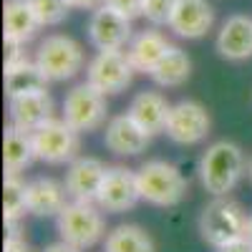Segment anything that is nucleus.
Returning a JSON list of instances; mask_svg holds the SVG:
<instances>
[{
    "label": "nucleus",
    "instance_id": "412c9836",
    "mask_svg": "<svg viewBox=\"0 0 252 252\" xmlns=\"http://www.w3.org/2000/svg\"><path fill=\"white\" fill-rule=\"evenodd\" d=\"M35 161V149H33V134L20 131L18 126H8L3 136V164L5 174H20Z\"/></svg>",
    "mask_w": 252,
    "mask_h": 252
},
{
    "label": "nucleus",
    "instance_id": "cd10ccee",
    "mask_svg": "<svg viewBox=\"0 0 252 252\" xmlns=\"http://www.w3.org/2000/svg\"><path fill=\"white\" fill-rule=\"evenodd\" d=\"M3 48H5V68H10V66H15V63H20V61L28 58L23 40H15V38H8V35H5Z\"/></svg>",
    "mask_w": 252,
    "mask_h": 252
},
{
    "label": "nucleus",
    "instance_id": "20e7f679",
    "mask_svg": "<svg viewBox=\"0 0 252 252\" xmlns=\"http://www.w3.org/2000/svg\"><path fill=\"white\" fill-rule=\"evenodd\" d=\"M247 220L250 217L240 202L229 197H215V202H209L199 215V235L207 245L217 250L229 240L242 237L247 229Z\"/></svg>",
    "mask_w": 252,
    "mask_h": 252
},
{
    "label": "nucleus",
    "instance_id": "f3484780",
    "mask_svg": "<svg viewBox=\"0 0 252 252\" xmlns=\"http://www.w3.org/2000/svg\"><path fill=\"white\" fill-rule=\"evenodd\" d=\"M169 101L166 96H161L159 91H139L131 103H129V114L144 131H149L152 136L154 134H161L164 126H166V119H169Z\"/></svg>",
    "mask_w": 252,
    "mask_h": 252
},
{
    "label": "nucleus",
    "instance_id": "6e6552de",
    "mask_svg": "<svg viewBox=\"0 0 252 252\" xmlns=\"http://www.w3.org/2000/svg\"><path fill=\"white\" fill-rule=\"evenodd\" d=\"M134 73L136 68L124 51H98L86 66V81L106 96L126 91L134 81Z\"/></svg>",
    "mask_w": 252,
    "mask_h": 252
},
{
    "label": "nucleus",
    "instance_id": "a211bd4d",
    "mask_svg": "<svg viewBox=\"0 0 252 252\" xmlns=\"http://www.w3.org/2000/svg\"><path fill=\"white\" fill-rule=\"evenodd\" d=\"M68 192L66 184H61L51 177H38L28 182V215L35 217H58L66 207Z\"/></svg>",
    "mask_w": 252,
    "mask_h": 252
},
{
    "label": "nucleus",
    "instance_id": "b1692460",
    "mask_svg": "<svg viewBox=\"0 0 252 252\" xmlns=\"http://www.w3.org/2000/svg\"><path fill=\"white\" fill-rule=\"evenodd\" d=\"M103 252H157L154 240L139 224H119L106 235Z\"/></svg>",
    "mask_w": 252,
    "mask_h": 252
},
{
    "label": "nucleus",
    "instance_id": "72a5a7b5",
    "mask_svg": "<svg viewBox=\"0 0 252 252\" xmlns=\"http://www.w3.org/2000/svg\"><path fill=\"white\" fill-rule=\"evenodd\" d=\"M245 235L252 240V215H250V220H247V229H245Z\"/></svg>",
    "mask_w": 252,
    "mask_h": 252
},
{
    "label": "nucleus",
    "instance_id": "4be33fe9",
    "mask_svg": "<svg viewBox=\"0 0 252 252\" xmlns=\"http://www.w3.org/2000/svg\"><path fill=\"white\" fill-rule=\"evenodd\" d=\"M189 76H192V61L179 46H169V51L159 58L149 73V78L161 89H177L189 81Z\"/></svg>",
    "mask_w": 252,
    "mask_h": 252
},
{
    "label": "nucleus",
    "instance_id": "2f4dec72",
    "mask_svg": "<svg viewBox=\"0 0 252 252\" xmlns=\"http://www.w3.org/2000/svg\"><path fill=\"white\" fill-rule=\"evenodd\" d=\"M43 252H83V250H81V247H76V245H71V242H66V240H61V242L48 245Z\"/></svg>",
    "mask_w": 252,
    "mask_h": 252
},
{
    "label": "nucleus",
    "instance_id": "bb28decb",
    "mask_svg": "<svg viewBox=\"0 0 252 252\" xmlns=\"http://www.w3.org/2000/svg\"><path fill=\"white\" fill-rule=\"evenodd\" d=\"M177 0H144L141 3V18H146L152 26H169Z\"/></svg>",
    "mask_w": 252,
    "mask_h": 252
},
{
    "label": "nucleus",
    "instance_id": "473e14b6",
    "mask_svg": "<svg viewBox=\"0 0 252 252\" xmlns=\"http://www.w3.org/2000/svg\"><path fill=\"white\" fill-rule=\"evenodd\" d=\"M68 5L81 10H96L98 5H103V0H68Z\"/></svg>",
    "mask_w": 252,
    "mask_h": 252
},
{
    "label": "nucleus",
    "instance_id": "f704fd0d",
    "mask_svg": "<svg viewBox=\"0 0 252 252\" xmlns=\"http://www.w3.org/2000/svg\"><path fill=\"white\" fill-rule=\"evenodd\" d=\"M247 177H250V182H252V159L247 161Z\"/></svg>",
    "mask_w": 252,
    "mask_h": 252
},
{
    "label": "nucleus",
    "instance_id": "7ed1b4c3",
    "mask_svg": "<svg viewBox=\"0 0 252 252\" xmlns=\"http://www.w3.org/2000/svg\"><path fill=\"white\" fill-rule=\"evenodd\" d=\"M103 209L96 202H68L63 212L56 217V227L61 240H66L81 250H89L101 242L106 235V220Z\"/></svg>",
    "mask_w": 252,
    "mask_h": 252
},
{
    "label": "nucleus",
    "instance_id": "f257e3e1",
    "mask_svg": "<svg viewBox=\"0 0 252 252\" xmlns=\"http://www.w3.org/2000/svg\"><path fill=\"white\" fill-rule=\"evenodd\" d=\"M245 169H247L245 154L235 141H227V139L215 141L202 154L199 161V177H202L204 192H209L212 197H227L242 179Z\"/></svg>",
    "mask_w": 252,
    "mask_h": 252
},
{
    "label": "nucleus",
    "instance_id": "39448f33",
    "mask_svg": "<svg viewBox=\"0 0 252 252\" xmlns=\"http://www.w3.org/2000/svg\"><path fill=\"white\" fill-rule=\"evenodd\" d=\"M35 63L43 73L48 76V81H71L73 76H78L83 71V63H86V56H83V48L78 40H73L71 35H46L40 40V46L35 51Z\"/></svg>",
    "mask_w": 252,
    "mask_h": 252
},
{
    "label": "nucleus",
    "instance_id": "dca6fc26",
    "mask_svg": "<svg viewBox=\"0 0 252 252\" xmlns=\"http://www.w3.org/2000/svg\"><path fill=\"white\" fill-rule=\"evenodd\" d=\"M217 53L227 61H247L252 56V18L229 15L217 33Z\"/></svg>",
    "mask_w": 252,
    "mask_h": 252
},
{
    "label": "nucleus",
    "instance_id": "1a4fd4ad",
    "mask_svg": "<svg viewBox=\"0 0 252 252\" xmlns=\"http://www.w3.org/2000/svg\"><path fill=\"white\" fill-rule=\"evenodd\" d=\"M209 129H212V119H209L207 109L202 103L187 98L172 106L164 134L179 146H194L209 136Z\"/></svg>",
    "mask_w": 252,
    "mask_h": 252
},
{
    "label": "nucleus",
    "instance_id": "c756f323",
    "mask_svg": "<svg viewBox=\"0 0 252 252\" xmlns=\"http://www.w3.org/2000/svg\"><path fill=\"white\" fill-rule=\"evenodd\" d=\"M217 252H252V240H250L247 235L235 237V240L224 242L222 247H217Z\"/></svg>",
    "mask_w": 252,
    "mask_h": 252
},
{
    "label": "nucleus",
    "instance_id": "ddd939ff",
    "mask_svg": "<svg viewBox=\"0 0 252 252\" xmlns=\"http://www.w3.org/2000/svg\"><path fill=\"white\" fill-rule=\"evenodd\" d=\"M149 141H152V134L144 131L129 114L114 116L106 124V131H103V146L119 157H136L146 152Z\"/></svg>",
    "mask_w": 252,
    "mask_h": 252
},
{
    "label": "nucleus",
    "instance_id": "9b49d317",
    "mask_svg": "<svg viewBox=\"0 0 252 252\" xmlns=\"http://www.w3.org/2000/svg\"><path fill=\"white\" fill-rule=\"evenodd\" d=\"M89 40L96 51H121L131 43V20L109 5H98L89 18Z\"/></svg>",
    "mask_w": 252,
    "mask_h": 252
},
{
    "label": "nucleus",
    "instance_id": "f03ea898",
    "mask_svg": "<svg viewBox=\"0 0 252 252\" xmlns=\"http://www.w3.org/2000/svg\"><path fill=\"white\" fill-rule=\"evenodd\" d=\"M141 199L154 207H174L187 197V179L169 161H144L136 172Z\"/></svg>",
    "mask_w": 252,
    "mask_h": 252
},
{
    "label": "nucleus",
    "instance_id": "6ab92c4d",
    "mask_svg": "<svg viewBox=\"0 0 252 252\" xmlns=\"http://www.w3.org/2000/svg\"><path fill=\"white\" fill-rule=\"evenodd\" d=\"M169 40H166L159 31H141L131 38V43L126 46V56H129L131 66L139 73H152V68L159 63V58L169 51Z\"/></svg>",
    "mask_w": 252,
    "mask_h": 252
},
{
    "label": "nucleus",
    "instance_id": "7c9ffc66",
    "mask_svg": "<svg viewBox=\"0 0 252 252\" xmlns=\"http://www.w3.org/2000/svg\"><path fill=\"white\" fill-rule=\"evenodd\" d=\"M3 252H31V250H28L26 240L20 237V235H18V237H10V235H8V237H5V245H3Z\"/></svg>",
    "mask_w": 252,
    "mask_h": 252
},
{
    "label": "nucleus",
    "instance_id": "2eb2a0df",
    "mask_svg": "<svg viewBox=\"0 0 252 252\" xmlns=\"http://www.w3.org/2000/svg\"><path fill=\"white\" fill-rule=\"evenodd\" d=\"M8 114H10L13 126H18L20 131L33 134L35 129H40L43 124H48L53 119V98H51L48 91L10 98Z\"/></svg>",
    "mask_w": 252,
    "mask_h": 252
},
{
    "label": "nucleus",
    "instance_id": "423d86ee",
    "mask_svg": "<svg viewBox=\"0 0 252 252\" xmlns=\"http://www.w3.org/2000/svg\"><path fill=\"white\" fill-rule=\"evenodd\" d=\"M81 131H76L66 119H51L33 131L35 159L46 164H71L81 152Z\"/></svg>",
    "mask_w": 252,
    "mask_h": 252
},
{
    "label": "nucleus",
    "instance_id": "f8f14e48",
    "mask_svg": "<svg viewBox=\"0 0 252 252\" xmlns=\"http://www.w3.org/2000/svg\"><path fill=\"white\" fill-rule=\"evenodd\" d=\"M109 166H103L101 159L96 157H78L68 164L66 172V192L73 202H96V194L101 189L103 174Z\"/></svg>",
    "mask_w": 252,
    "mask_h": 252
},
{
    "label": "nucleus",
    "instance_id": "a878e982",
    "mask_svg": "<svg viewBox=\"0 0 252 252\" xmlns=\"http://www.w3.org/2000/svg\"><path fill=\"white\" fill-rule=\"evenodd\" d=\"M40 26H61L68 18V0H31Z\"/></svg>",
    "mask_w": 252,
    "mask_h": 252
},
{
    "label": "nucleus",
    "instance_id": "4468645a",
    "mask_svg": "<svg viewBox=\"0 0 252 252\" xmlns=\"http://www.w3.org/2000/svg\"><path fill=\"white\" fill-rule=\"evenodd\" d=\"M215 23V10L207 0H177L169 28L187 40L204 38Z\"/></svg>",
    "mask_w": 252,
    "mask_h": 252
},
{
    "label": "nucleus",
    "instance_id": "5701e85b",
    "mask_svg": "<svg viewBox=\"0 0 252 252\" xmlns=\"http://www.w3.org/2000/svg\"><path fill=\"white\" fill-rule=\"evenodd\" d=\"M3 26H5V35L15 38V40H28L38 33L40 20L31 5V0H5V8H3Z\"/></svg>",
    "mask_w": 252,
    "mask_h": 252
},
{
    "label": "nucleus",
    "instance_id": "9d476101",
    "mask_svg": "<svg viewBox=\"0 0 252 252\" xmlns=\"http://www.w3.org/2000/svg\"><path fill=\"white\" fill-rule=\"evenodd\" d=\"M139 202H141V192H139L136 172L129 169V166H109L96 194V204L103 212L119 215L126 212V209H134Z\"/></svg>",
    "mask_w": 252,
    "mask_h": 252
},
{
    "label": "nucleus",
    "instance_id": "393cba45",
    "mask_svg": "<svg viewBox=\"0 0 252 252\" xmlns=\"http://www.w3.org/2000/svg\"><path fill=\"white\" fill-rule=\"evenodd\" d=\"M28 212V184L18 174H5L3 182V217L20 220Z\"/></svg>",
    "mask_w": 252,
    "mask_h": 252
},
{
    "label": "nucleus",
    "instance_id": "c85d7f7f",
    "mask_svg": "<svg viewBox=\"0 0 252 252\" xmlns=\"http://www.w3.org/2000/svg\"><path fill=\"white\" fill-rule=\"evenodd\" d=\"M141 3H144V0H103V5L114 8L116 13L126 15L129 20L141 18Z\"/></svg>",
    "mask_w": 252,
    "mask_h": 252
},
{
    "label": "nucleus",
    "instance_id": "0eeeda50",
    "mask_svg": "<svg viewBox=\"0 0 252 252\" xmlns=\"http://www.w3.org/2000/svg\"><path fill=\"white\" fill-rule=\"evenodd\" d=\"M106 116H109L106 94H101L89 81L73 86L63 98V119L81 134L101 129L106 124Z\"/></svg>",
    "mask_w": 252,
    "mask_h": 252
},
{
    "label": "nucleus",
    "instance_id": "aec40b11",
    "mask_svg": "<svg viewBox=\"0 0 252 252\" xmlns=\"http://www.w3.org/2000/svg\"><path fill=\"white\" fill-rule=\"evenodd\" d=\"M48 76L43 73V68L35 61H20L15 66L5 68V94L8 98H18V96H28V94H40L48 91Z\"/></svg>",
    "mask_w": 252,
    "mask_h": 252
}]
</instances>
